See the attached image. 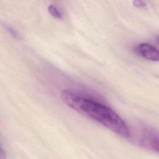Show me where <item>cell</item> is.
I'll list each match as a JSON object with an SVG mask.
<instances>
[{"instance_id":"cell-3","label":"cell","mask_w":159,"mask_h":159,"mask_svg":"<svg viewBox=\"0 0 159 159\" xmlns=\"http://www.w3.org/2000/svg\"><path fill=\"white\" fill-rule=\"evenodd\" d=\"M48 11L52 16H53V17H55L56 19H61L63 18V16H62L61 12L53 4H50L48 6Z\"/></svg>"},{"instance_id":"cell-4","label":"cell","mask_w":159,"mask_h":159,"mask_svg":"<svg viewBox=\"0 0 159 159\" xmlns=\"http://www.w3.org/2000/svg\"><path fill=\"white\" fill-rule=\"evenodd\" d=\"M135 6L139 7V8H142V7H144L146 4L143 1H135L133 2Z\"/></svg>"},{"instance_id":"cell-1","label":"cell","mask_w":159,"mask_h":159,"mask_svg":"<svg viewBox=\"0 0 159 159\" xmlns=\"http://www.w3.org/2000/svg\"><path fill=\"white\" fill-rule=\"evenodd\" d=\"M61 98L67 106L78 113L99 123L122 137H130V131L125 121L106 105L69 90H63Z\"/></svg>"},{"instance_id":"cell-2","label":"cell","mask_w":159,"mask_h":159,"mask_svg":"<svg viewBox=\"0 0 159 159\" xmlns=\"http://www.w3.org/2000/svg\"><path fill=\"white\" fill-rule=\"evenodd\" d=\"M136 53L144 58L153 61H158L159 60V53L157 48L148 43H142L134 48Z\"/></svg>"}]
</instances>
